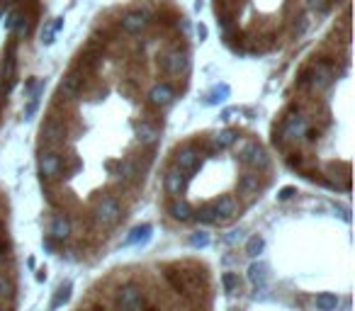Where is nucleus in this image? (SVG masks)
Masks as SVG:
<instances>
[{"instance_id":"f257e3e1","label":"nucleus","mask_w":355,"mask_h":311,"mask_svg":"<svg viewBox=\"0 0 355 311\" xmlns=\"http://www.w3.org/2000/svg\"><path fill=\"white\" fill-rule=\"evenodd\" d=\"M120 217H122V207H120V202L114 200V197L105 195V197H100V200L95 202L93 219H95V224H97V226L110 229V226H114V224L120 221Z\"/></svg>"},{"instance_id":"f03ea898","label":"nucleus","mask_w":355,"mask_h":311,"mask_svg":"<svg viewBox=\"0 0 355 311\" xmlns=\"http://www.w3.org/2000/svg\"><path fill=\"white\" fill-rule=\"evenodd\" d=\"M239 161L246 165H251V168H268V153H265V148L261 144H255V141H248V144H243L241 151H239Z\"/></svg>"},{"instance_id":"7ed1b4c3","label":"nucleus","mask_w":355,"mask_h":311,"mask_svg":"<svg viewBox=\"0 0 355 311\" xmlns=\"http://www.w3.org/2000/svg\"><path fill=\"white\" fill-rule=\"evenodd\" d=\"M39 173L44 180H56L61 173V156L56 151H42L39 153Z\"/></svg>"},{"instance_id":"20e7f679","label":"nucleus","mask_w":355,"mask_h":311,"mask_svg":"<svg viewBox=\"0 0 355 311\" xmlns=\"http://www.w3.org/2000/svg\"><path fill=\"white\" fill-rule=\"evenodd\" d=\"M120 309L122 311H141L144 309V297H141V289L136 284H127L120 289Z\"/></svg>"},{"instance_id":"39448f33","label":"nucleus","mask_w":355,"mask_h":311,"mask_svg":"<svg viewBox=\"0 0 355 311\" xmlns=\"http://www.w3.org/2000/svg\"><path fill=\"white\" fill-rule=\"evenodd\" d=\"M146 27H149V12L146 10H129L122 17V29L129 32V34H139Z\"/></svg>"},{"instance_id":"423d86ee","label":"nucleus","mask_w":355,"mask_h":311,"mask_svg":"<svg viewBox=\"0 0 355 311\" xmlns=\"http://www.w3.org/2000/svg\"><path fill=\"white\" fill-rule=\"evenodd\" d=\"M197 163H200V153H197V148H192V146L177 148L175 168L180 170V173H192V170L197 168Z\"/></svg>"},{"instance_id":"0eeeda50","label":"nucleus","mask_w":355,"mask_h":311,"mask_svg":"<svg viewBox=\"0 0 355 311\" xmlns=\"http://www.w3.org/2000/svg\"><path fill=\"white\" fill-rule=\"evenodd\" d=\"M331 78H333L331 66L328 64H317L314 68H311V73L307 75V83L314 88V90H324V88L331 85Z\"/></svg>"},{"instance_id":"6e6552de","label":"nucleus","mask_w":355,"mask_h":311,"mask_svg":"<svg viewBox=\"0 0 355 311\" xmlns=\"http://www.w3.org/2000/svg\"><path fill=\"white\" fill-rule=\"evenodd\" d=\"M173 100H175V92L166 83H159V85H153L149 90V102L153 107H168Z\"/></svg>"},{"instance_id":"1a4fd4ad","label":"nucleus","mask_w":355,"mask_h":311,"mask_svg":"<svg viewBox=\"0 0 355 311\" xmlns=\"http://www.w3.org/2000/svg\"><path fill=\"white\" fill-rule=\"evenodd\" d=\"M187 68H190V59L185 51H170L166 59V71L170 75H183L187 73Z\"/></svg>"},{"instance_id":"9d476101","label":"nucleus","mask_w":355,"mask_h":311,"mask_svg":"<svg viewBox=\"0 0 355 311\" xmlns=\"http://www.w3.org/2000/svg\"><path fill=\"white\" fill-rule=\"evenodd\" d=\"M214 209H216V214H219V221H229L239 214V204H236V200L231 195H224V197L214 204Z\"/></svg>"},{"instance_id":"9b49d317","label":"nucleus","mask_w":355,"mask_h":311,"mask_svg":"<svg viewBox=\"0 0 355 311\" xmlns=\"http://www.w3.org/2000/svg\"><path fill=\"white\" fill-rule=\"evenodd\" d=\"M248 282H251L255 289H263V287H265V282H268V265H265L263 260L251 263V267H248Z\"/></svg>"},{"instance_id":"f8f14e48","label":"nucleus","mask_w":355,"mask_h":311,"mask_svg":"<svg viewBox=\"0 0 355 311\" xmlns=\"http://www.w3.org/2000/svg\"><path fill=\"white\" fill-rule=\"evenodd\" d=\"M304 131H307V122H304L302 114H292V117H287L285 127H282L285 139H297V137H302Z\"/></svg>"},{"instance_id":"ddd939ff","label":"nucleus","mask_w":355,"mask_h":311,"mask_svg":"<svg viewBox=\"0 0 355 311\" xmlns=\"http://www.w3.org/2000/svg\"><path fill=\"white\" fill-rule=\"evenodd\" d=\"M134 134H136V139H139L144 146H151V144H156L159 141V129L153 127V124H149V122H139L136 127H134Z\"/></svg>"},{"instance_id":"4468645a","label":"nucleus","mask_w":355,"mask_h":311,"mask_svg":"<svg viewBox=\"0 0 355 311\" xmlns=\"http://www.w3.org/2000/svg\"><path fill=\"white\" fill-rule=\"evenodd\" d=\"M42 139L47 141L49 146H54V144H58L64 139V127L58 124L56 119H49L47 124L42 127Z\"/></svg>"},{"instance_id":"2eb2a0df","label":"nucleus","mask_w":355,"mask_h":311,"mask_svg":"<svg viewBox=\"0 0 355 311\" xmlns=\"http://www.w3.org/2000/svg\"><path fill=\"white\" fill-rule=\"evenodd\" d=\"M81 83H83V78H81L78 73H68L64 81H61V85H58V92H61L64 98L71 100V98L78 95V90H81Z\"/></svg>"},{"instance_id":"dca6fc26","label":"nucleus","mask_w":355,"mask_h":311,"mask_svg":"<svg viewBox=\"0 0 355 311\" xmlns=\"http://www.w3.org/2000/svg\"><path fill=\"white\" fill-rule=\"evenodd\" d=\"M151 224H141V226H134L129 231V236L124 238V246H139V243H146L151 238Z\"/></svg>"},{"instance_id":"f3484780","label":"nucleus","mask_w":355,"mask_h":311,"mask_svg":"<svg viewBox=\"0 0 355 311\" xmlns=\"http://www.w3.org/2000/svg\"><path fill=\"white\" fill-rule=\"evenodd\" d=\"M49 234H51V238H56V241H64V238H68V234H71V221H68V217H64V214L54 217Z\"/></svg>"},{"instance_id":"a211bd4d","label":"nucleus","mask_w":355,"mask_h":311,"mask_svg":"<svg viewBox=\"0 0 355 311\" xmlns=\"http://www.w3.org/2000/svg\"><path fill=\"white\" fill-rule=\"evenodd\" d=\"M183 185H185V175L180 173L177 168H170L168 173H166V190L170 195H180Z\"/></svg>"},{"instance_id":"6ab92c4d","label":"nucleus","mask_w":355,"mask_h":311,"mask_svg":"<svg viewBox=\"0 0 355 311\" xmlns=\"http://www.w3.org/2000/svg\"><path fill=\"white\" fill-rule=\"evenodd\" d=\"M258 187H261L258 175H253V173L241 175V180H239V192L241 195H255L258 192Z\"/></svg>"},{"instance_id":"aec40b11","label":"nucleus","mask_w":355,"mask_h":311,"mask_svg":"<svg viewBox=\"0 0 355 311\" xmlns=\"http://www.w3.org/2000/svg\"><path fill=\"white\" fill-rule=\"evenodd\" d=\"M229 95H231V88H229L226 83H219V85H214V88L209 90V95H207V105H219V102H226Z\"/></svg>"},{"instance_id":"412c9836","label":"nucleus","mask_w":355,"mask_h":311,"mask_svg":"<svg viewBox=\"0 0 355 311\" xmlns=\"http://www.w3.org/2000/svg\"><path fill=\"white\" fill-rule=\"evenodd\" d=\"M338 302H341V299H338L333 292H321L317 297V309L319 311H336Z\"/></svg>"},{"instance_id":"4be33fe9","label":"nucleus","mask_w":355,"mask_h":311,"mask_svg":"<svg viewBox=\"0 0 355 311\" xmlns=\"http://www.w3.org/2000/svg\"><path fill=\"white\" fill-rule=\"evenodd\" d=\"M195 217L200 224H219V214H216L214 204H207V207H200L195 211Z\"/></svg>"},{"instance_id":"5701e85b","label":"nucleus","mask_w":355,"mask_h":311,"mask_svg":"<svg viewBox=\"0 0 355 311\" xmlns=\"http://www.w3.org/2000/svg\"><path fill=\"white\" fill-rule=\"evenodd\" d=\"M170 214H173V219H177V221L192 219V209H190V204H187V202H180V200L170 204Z\"/></svg>"},{"instance_id":"b1692460","label":"nucleus","mask_w":355,"mask_h":311,"mask_svg":"<svg viewBox=\"0 0 355 311\" xmlns=\"http://www.w3.org/2000/svg\"><path fill=\"white\" fill-rule=\"evenodd\" d=\"M236 139H239V134H236L234 129H224V131H219L214 137V146L216 148H229L236 144Z\"/></svg>"},{"instance_id":"393cba45","label":"nucleus","mask_w":355,"mask_h":311,"mask_svg":"<svg viewBox=\"0 0 355 311\" xmlns=\"http://www.w3.org/2000/svg\"><path fill=\"white\" fill-rule=\"evenodd\" d=\"M263 248H265V241H263L261 236L248 238V243H246V256H248V258H258L263 253Z\"/></svg>"},{"instance_id":"a878e982","label":"nucleus","mask_w":355,"mask_h":311,"mask_svg":"<svg viewBox=\"0 0 355 311\" xmlns=\"http://www.w3.org/2000/svg\"><path fill=\"white\" fill-rule=\"evenodd\" d=\"M71 299V282H66V284H61L56 289V297H54V302H51V311L54 309H58L61 304H66Z\"/></svg>"},{"instance_id":"bb28decb","label":"nucleus","mask_w":355,"mask_h":311,"mask_svg":"<svg viewBox=\"0 0 355 311\" xmlns=\"http://www.w3.org/2000/svg\"><path fill=\"white\" fill-rule=\"evenodd\" d=\"M117 175H120L122 180H134V178H136V165L131 163V161H122Z\"/></svg>"},{"instance_id":"cd10ccee","label":"nucleus","mask_w":355,"mask_h":311,"mask_svg":"<svg viewBox=\"0 0 355 311\" xmlns=\"http://www.w3.org/2000/svg\"><path fill=\"white\" fill-rule=\"evenodd\" d=\"M190 246L192 248H207L209 246V234H205V231L192 234V236H190Z\"/></svg>"},{"instance_id":"c85d7f7f","label":"nucleus","mask_w":355,"mask_h":311,"mask_svg":"<svg viewBox=\"0 0 355 311\" xmlns=\"http://www.w3.org/2000/svg\"><path fill=\"white\" fill-rule=\"evenodd\" d=\"M222 282H224V289H226L229 294H234L236 289H239V277H236L234 273H224Z\"/></svg>"},{"instance_id":"c756f323","label":"nucleus","mask_w":355,"mask_h":311,"mask_svg":"<svg viewBox=\"0 0 355 311\" xmlns=\"http://www.w3.org/2000/svg\"><path fill=\"white\" fill-rule=\"evenodd\" d=\"M15 34H17V37H25V34H27V29H29V22H27V17H25V15H19L17 17V22H15Z\"/></svg>"},{"instance_id":"7c9ffc66","label":"nucleus","mask_w":355,"mask_h":311,"mask_svg":"<svg viewBox=\"0 0 355 311\" xmlns=\"http://www.w3.org/2000/svg\"><path fill=\"white\" fill-rule=\"evenodd\" d=\"M297 195V187H282L280 192H278V200H282V202H287V200H292Z\"/></svg>"},{"instance_id":"2f4dec72","label":"nucleus","mask_w":355,"mask_h":311,"mask_svg":"<svg viewBox=\"0 0 355 311\" xmlns=\"http://www.w3.org/2000/svg\"><path fill=\"white\" fill-rule=\"evenodd\" d=\"M10 292H12V284H10V280L0 275V299H3V297H8Z\"/></svg>"},{"instance_id":"473e14b6","label":"nucleus","mask_w":355,"mask_h":311,"mask_svg":"<svg viewBox=\"0 0 355 311\" xmlns=\"http://www.w3.org/2000/svg\"><path fill=\"white\" fill-rule=\"evenodd\" d=\"M54 37H56V29L51 25V27H47V34H42V42L49 46V44H54Z\"/></svg>"},{"instance_id":"72a5a7b5","label":"nucleus","mask_w":355,"mask_h":311,"mask_svg":"<svg viewBox=\"0 0 355 311\" xmlns=\"http://www.w3.org/2000/svg\"><path fill=\"white\" fill-rule=\"evenodd\" d=\"M17 17H19V12H10V15H8V22H5V29H10V32H12V27H15Z\"/></svg>"},{"instance_id":"f704fd0d","label":"nucleus","mask_w":355,"mask_h":311,"mask_svg":"<svg viewBox=\"0 0 355 311\" xmlns=\"http://www.w3.org/2000/svg\"><path fill=\"white\" fill-rule=\"evenodd\" d=\"M328 0H309V8H317V10H326Z\"/></svg>"},{"instance_id":"c9c22d12","label":"nucleus","mask_w":355,"mask_h":311,"mask_svg":"<svg viewBox=\"0 0 355 311\" xmlns=\"http://www.w3.org/2000/svg\"><path fill=\"white\" fill-rule=\"evenodd\" d=\"M241 234H243L241 229H234V231H231V234H229V236L224 238V241H226V243H234L236 238H241Z\"/></svg>"},{"instance_id":"e433bc0d","label":"nucleus","mask_w":355,"mask_h":311,"mask_svg":"<svg viewBox=\"0 0 355 311\" xmlns=\"http://www.w3.org/2000/svg\"><path fill=\"white\" fill-rule=\"evenodd\" d=\"M197 37H200V42H205L207 39V27L205 25H197Z\"/></svg>"},{"instance_id":"4c0bfd02","label":"nucleus","mask_w":355,"mask_h":311,"mask_svg":"<svg viewBox=\"0 0 355 311\" xmlns=\"http://www.w3.org/2000/svg\"><path fill=\"white\" fill-rule=\"evenodd\" d=\"M234 112L236 110H224V112H222V119H231V114H234Z\"/></svg>"},{"instance_id":"58836bf2","label":"nucleus","mask_w":355,"mask_h":311,"mask_svg":"<svg viewBox=\"0 0 355 311\" xmlns=\"http://www.w3.org/2000/svg\"><path fill=\"white\" fill-rule=\"evenodd\" d=\"M0 311H5V309H0Z\"/></svg>"}]
</instances>
